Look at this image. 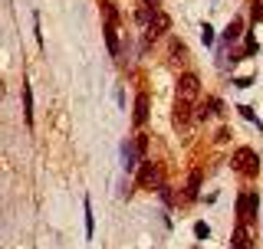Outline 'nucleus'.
<instances>
[{
    "label": "nucleus",
    "instance_id": "f257e3e1",
    "mask_svg": "<svg viewBox=\"0 0 263 249\" xmlns=\"http://www.w3.org/2000/svg\"><path fill=\"white\" fill-rule=\"evenodd\" d=\"M234 168L240 171L243 177H257V174H260L257 151H250V148H237V151H234Z\"/></svg>",
    "mask_w": 263,
    "mask_h": 249
},
{
    "label": "nucleus",
    "instance_id": "f03ea898",
    "mask_svg": "<svg viewBox=\"0 0 263 249\" xmlns=\"http://www.w3.org/2000/svg\"><path fill=\"white\" fill-rule=\"evenodd\" d=\"M197 92H201V79H197L194 72H184V76L178 79V98H184V102H194Z\"/></svg>",
    "mask_w": 263,
    "mask_h": 249
},
{
    "label": "nucleus",
    "instance_id": "7ed1b4c3",
    "mask_svg": "<svg viewBox=\"0 0 263 249\" xmlns=\"http://www.w3.org/2000/svg\"><path fill=\"white\" fill-rule=\"evenodd\" d=\"M257 206H260L257 194H240V200H237V217H240L243 223H250L253 213H257Z\"/></svg>",
    "mask_w": 263,
    "mask_h": 249
},
{
    "label": "nucleus",
    "instance_id": "20e7f679",
    "mask_svg": "<svg viewBox=\"0 0 263 249\" xmlns=\"http://www.w3.org/2000/svg\"><path fill=\"white\" fill-rule=\"evenodd\" d=\"M155 184H158V164L142 161V168H138V187H142V190H152Z\"/></svg>",
    "mask_w": 263,
    "mask_h": 249
},
{
    "label": "nucleus",
    "instance_id": "39448f33",
    "mask_svg": "<svg viewBox=\"0 0 263 249\" xmlns=\"http://www.w3.org/2000/svg\"><path fill=\"white\" fill-rule=\"evenodd\" d=\"M168 30H171V16L158 10V13H155V20L148 23V36H152V39H155V36H164Z\"/></svg>",
    "mask_w": 263,
    "mask_h": 249
},
{
    "label": "nucleus",
    "instance_id": "423d86ee",
    "mask_svg": "<svg viewBox=\"0 0 263 249\" xmlns=\"http://www.w3.org/2000/svg\"><path fill=\"white\" fill-rule=\"evenodd\" d=\"M187 121H191V102L178 98V105H175V125L181 128V125H187Z\"/></svg>",
    "mask_w": 263,
    "mask_h": 249
},
{
    "label": "nucleus",
    "instance_id": "0eeeda50",
    "mask_svg": "<svg viewBox=\"0 0 263 249\" xmlns=\"http://www.w3.org/2000/svg\"><path fill=\"white\" fill-rule=\"evenodd\" d=\"M148 121V95L142 92L135 98V125H145Z\"/></svg>",
    "mask_w": 263,
    "mask_h": 249
},
{
    "label": "nucleus",
    "instance_id": "6e6552de",
    "mask_svg": "<svg viewBox=\"0 0 263 249\" xmlns=\"http://www.w3.org/2000/svg\"><path fill=\"white\" fill-rule=\"evenodd\" d=\"M82 210H86V236L92 239V233H96V220H92V200L86 197V203H82Z\"/></svg>",
    "mask_w": 263,
    "mask_h": 249
},
{
    "label": "nucleus",
    "instance_id": "1a4fd4ad",
    "mask_svg": "<svg viewBox=\"0 0 263 249\" xmlns=\"http://www.w3.org/2000/svg\"><path fill=\"white\" fill-rule=\"evenodd\" d=\"M240 33H243V23H240V20H230V23H227V30H224V39H227V43H234Z\"/></svg>",
    "mask_w": 263,
    "mask_h": 249
},
{
    "label": "nucleus",
    "instance_id": "9d476101",
    "mask_svg": "<svg viewBox=\"0 0 263 249\" xmlns=\"http://www.w3.org/2000/svg\"><path fill=\"white\" fill-rule=\"evenodd\" d=\"M197 187H201V171H191V177H187V190H184V197H197Z\"/></svg>",
    "mask_w": 263,
    "mask_h": 249
},
{
    "label": "nucleus",
    "instance_id": "9b49d317",
    "mask_svg": "<svg viewBox=\"0 0 263 249\" xmlns=\"http://www.w3.org/2000/svg\"><path fill=\"white\" fill-rule=\"evenodd\" d=\"M23 115H27V121H33V92L27 82H23Z\"/></svg>",
    "mask_w": 263,
    "mask_h": 249
},
{
    "label": "nucleus",
    "instance_id": "f8f14e48",
    "mask_svg": "<svg viewBox=\"0 0 263 249\" xmlns=\"http://www.w3.org/2000/svg\"><path fill=\"white\" fill-rule=\"evenodd\" d=\"M168 53H171V59H175V63H184V59H187V46H184V43H178V39L171 43Z\"/></svg>",
    "mask_w": 263,
    "mask_h": 249
},
{
    "label": "nucleus",
    "instance_id": "ddd939ff",
    "mask_svg": "<svg viewBox=\"0 0 263 249\" xmlns=\"http://www.w3.org/2000/svg\"><path fill=\"white\" fill-rule=\"evenodd\" d=\"M155 13H158V10H148V7H142V4H138V10H135V20H138V23H145V27H148V23L155 20Z\"/></svg>",
    "mask_w": 263,
    "mask_h": 249
},
{
    "label": "nucleus",
    "instance_id": "4468645a",
    "mask_svg": "<svg viewBox=\"0 0 263 249\" xmlns=\"http://www.w3.org/2000/svg\"><path fill=\"white\" fill-rule=\"evenodd\" d=\"M105 43H109V53H119V36H115V27H105Z\"/></svg>",
    "mask_w": 263,
    "mask_h": 249
},
{
    "label": "nucleus",
    "instance_id": "2eb2a0df",
    "mask_svg": "<svg viewBox=\"0 0 263 249\" xmlns=\"http://www.w3.org/2000/svg\"><path fill=\"white\" fill-rule=\"evenodd\" d=\"M234 249H250V243H247V233H243V226L234 233Z\"/></svg>",
    "mask_w": 263,
    "mask_h": 249
},
{
    "label": "nucleus",
    "instance_id": "dca6fc26",
    "mask_svg": "<svg viewBox=\"0 0 263 249\" xmlns=\"http://www.w3.org/2000/svg\"><path fill=\"white\" fill-rule=\"evenodd\" d=\"M194 236L197 239H208L211 236V226H208V223H194Z\"/></svg>",
    "mask_w": 263,
    "mask_h": 249
},
{
    "label": "nucleus",
    "instance_id": "f3484780",
    "mask_svg": "<svg viewBox=\"0 0 263 249\" xmlns=\"http://www.w3.org/2000/svg\"><path fill=\"white\" fill-rule=\"evenodd\" d=\"M201 39H204V46H211V43H214V30H211V23H204V27H201Z\"/></svg>",
    "mask_w": 263,
    "mask_h": 249
},
{
    "label": "nucleus",
    "instance_id": "a211bd4d",
    "mask_svg": "<svg viewBox=\"0 0 263 249\" xmlns=\"http://www.w3.org/2000/svg\"><path fill=\"white\" fill-rule=\"evenodd\" d=\"M105 27H115V4H105Z\"/></svg>",
    "mask_w": 263,
    "mask_h": 249
},
{
    "label": "nucleus",
    "instance_id": "6ab92c4d",
    "mask_svg": "<svg viewBox=\"0 0 263 249\" xmlns=\"http://www.w3.org/2000/svg\"><path fill=\"white\" fill-rule=\"evenodd\" d=\"M132 148H135V154H145V148H148V138H145V135H138Z\"/></svg>",
    "mask_w": 263,
    "mask_h": 249
},
{
    "label": "nucleus",
    "instance_id": "aec40b11",
    "mask_svg": "<svg viewBox=\"0 0 263 249\" xmlns=\"http://www.w3.org/2000/svg\"><path fill=\"white\" fill-rule=\"evenodd\" d=\"M161 200H164V203H175V194H171V187H161Z\"/></svg>",
    "mask_w": 263,
    "mask_h": 249
},
{
    "label": "nucleus",
    "instance_id": "412c9836",
    "mask_svg": "<svg viewBox=\"0 0 263 249\" xmlns=\"http://www.w3.org/2000/svg\"><path fill=\"white\" fill-rule=\"evenodd\" d=\"M142 7H148V10H155V7H158V0H142Z\"/></svg>",
    "mask_w": 263,
    "mask_h": 249
}]
</instances>
